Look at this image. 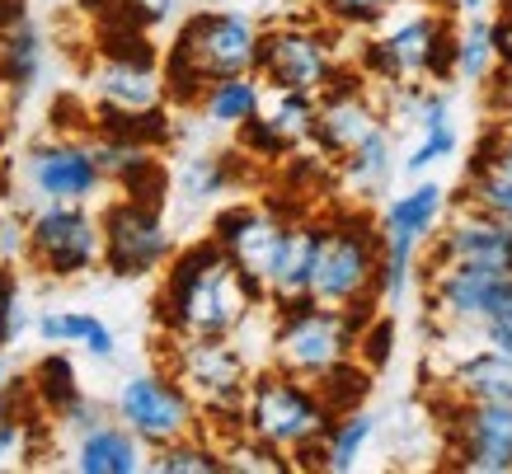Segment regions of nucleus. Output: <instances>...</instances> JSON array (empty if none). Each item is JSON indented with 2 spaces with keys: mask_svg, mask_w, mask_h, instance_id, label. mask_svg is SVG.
<instances>
[{
  "mask_svg": "<svg viewBox=\"0 0 512 474\" xmlns=\"http://www.w3.org/2000/svg\"><path fill=\"white\" fill-rule=\"evenodd\" d=\"M160 273L165 282L156 296V324L165 338H231L264 306V291L221 254L212 235L174 249Z\"/></svg>",
  "mask_w": 512,
  "mask_h": 474,
  "instance_id": "nucleus-1",
  "label": "nucleus"
},
{
  "mask_svg": "<svg viewBox=\"0 0 512 474\" xmlns=\"http://www.w3.org/2000/svg\"><path fill=\"white\" fill-rule=\"evenodd\" d=\"M259 62V24L235 10H198L174 33L170 52L160 62L165 80V104L198 108L207 80L249 76Z\"/></svg>",
  "mask_w": 512,
  "mask_h": 474,
  "instance_id": "nucleus-2",
  "label": "nucleus"
},
{
  "mask_svg": "<svg viewBox=\"0 0 512 474\" xmlns=\"http://www.w3.org/2000/svg\"><path fill=\"white\" fill-rule=\"evenodd\" d=\"M329 423H334V413H329V404L320 399V390L311 381L287 376L278 367L249 376L245 404H240V428L249 437H259L264 446H273L278 456L320 470V437H325Z\"/></svg>",
  "mask_w": 512,
  "mask_h": 474,
  "instance_id": "nucleus-3",
  "label": "nucleus"
},
{
  "mask_svg": "<svg viewBox=\"0 0 512 474\" xmlns=\"http://www.w3.org/2000/svg\"><path fill=\"white\" fill-rule=\"evenodd\" d=\"M381 277V226L362 212H329L320 259L311 273V301L339 310H376Z\"/></svg>",
  "mask_w": 512,
  "mask_h": 474,
  "instance_id": "nucleus-4",
  "label": "nucleus"
},
{
  "mask_svg": "<svg viewBox=\"0 0 512 474\" xmlns=\"http://www.w3.org/2000/svg\"><path fill=\"white\" fill-rule=\"evenodd\" d=\"M372 320V310H339L320 301H292L278 306L273 329V367L301 381H320L334 367L357 357V329Z\"/></svg>",
  "mask_w": 512,
  "mask_h": 474,
  "instance_id": "nucleus-5",
  "label": "nucleus"
},
{
  "mask_svg": "<svg viewBox=\"0 0 512 474\" xmlns=\"http://www.w3.org/2000/svg\"><path fill=\"white\" fill-rule=\"evenodd\" d=\"M165 371L188 390L202 418L240 423V404L249 390V362L231 338H165Z\"/></svg>",
  "mask_w": 512,
  "mask_h": 474,
  "instance_id": "nucleus-6",
  "label": "nucleus"
},
{
  "mask_svg": "<svg viewBox=\"0 0 512 474\" xmlns=\"http://www.w3.org/2000/svg\"><path fill=\"white\" fill-rule=\"evenodd\" d=\"M423 287H428L433 329L475 334V343H480V324H489L512 301V268H494V263H428Z\"/></svg>",
  "mask_w": 512,
  "mask_h": 474,
  "instance_id": "nucleus-7",
  "label": "nucleus"
},
{
  "mask_svg": "<svg viewBox=\"0 0 512 474\" xmlns=\"http://www.w3.org/2000/svg\"><path fill=\"white\" fill-rule=\"evenodd\" d=\"M104 240L99 216L85 202H38V212L24 221V259L47 277H80L99 268Z\"/></svg>",
  "mask_w": 512,
  "mask_h": 474,
  "instance_id": "nucleus-8",
  "label": "nucleus"
},
{
  "mask_svg": "<svg viewBox=\"0 0 512 474\" xmlns=\"http://www.w3.org/2000/svg\"><path fill=\"white\" fill-rule=\"evenodd\" d=\"M339 66L343 57L325 24H273V29H259L254 76L264 80V90L320 94Z\"/></svg>",
  "mask_w": 512,
  "mask_h": 474,
  "instance_id": "nucleus-9",
  "label": "nucleus"
},
{
  "mask_svg": "<svg viewBox=\"0 0 512 474\" xmlns=\"http://www.w3.org/2000/svg\"><path fill=\"white\" fill-rule=\"evenodd\" d=\"M442 212H447V193L437 184H414L404 198L386 202V216H381V277H376L381 301H400L409 291L419 249L433 240Z\"/></svg>",
  "mask_w": 512,
  "mask_h": 474,
  "instance_id": "nucleus-10",
  "label": "nucleus"
},
{
  "mask_svg": "<svg viewBox=\"0 0 512 474\" xmlns=\"http://www.w3.org/2000/svg\"><path fill=\"white\" fill-rule=\"evenodd\" d=\"M113 413H118L123 428L137 432L146 451H156V446H165V442H179V437H188V432H202L198 404L188 399V390L174 381L170 371H141V376H127V381L118 385Z\"/></svg>",
  "mask_w": 512,
  "mask_h": 474,
  "instance_id": "nucleus-11",
  "label": "nucleus"
},
{
  "mask_svg": "<svg viewBox=\"0 0 512 474\" xmlns=\"http://www.w3.org/2000/svg\"><path fill=\"white\" fill-rule=\"evenodd\" d=\"M292 221L296 216L278 212L273 202H231V207H221L217 221H212V240H217V249L254 287L268 291V277L278 268L282 249H287Z\"/></svg>",
  "mask_w": 512,
  "mask_h": 474,
  "instance_id": "nucleus-12",
  "label": "nucleus"
},
{
  "mask_svg": "<svg viewBox=\"0 0 512 474\" xmlns=\"http://www.w3.org/2000/svg\"><path fill=\"white\" fill-rule=\"evenodd\" d=\"M99 240H104L99 263H104L113 277H151V273H160L174 254L170 226H165L160 207L132 202V198H118L104 207V216H99Z\"/></svg>",
  "mask_w": 512,
  "mask_h": 474,
  "instance_id": "nucleus-13",
  "label": "nucleus"
},
{
  "mask_svg": "<svg viewBox=\"0 0 512 474\" xmlns=\"http://www.w3.org/2000/svg\"><path fill=\"white\" fill-rule=\"evenodd\" d=\"M381 127H386V113H381V104L372 99L367 76H362V71L353 76L348 66H339L334 80L315 94L311 146L334 165V160H343L353 146H362V141L372 137V132H381Z\"/></svg>",
  "mask_w": 512,
  "mask_h": 474,
  "instance_id": "nucleus-14",
  "label": "nucleus"
},
{
  "mask_svg": "<svg viewBox=\"0 0 512 474\" xmlns=\"http://www.w3.org/2000/svg\"><path fill=\"white\" fill-rule=\"evenodd\" d=\"M447 460L466 474H512V399H456L447 409Z\"/></svg>",
  "mask_w": 512,
  "mask_h": 474,
  "instance_id": "nucleus-15",
  "label": "nucleus"
},
{
  "mask_svg": "<svg viewBox=\"0 0 512 474\" xmlns=\"http://www.w3.org/2000/svg\"><path fill=\"white\" fill-rule=\"evenodd\" d=\"M19 174L38 202H90L109 184L80 137H47L29 146V155L19 160Z\"/></svg>",
  "mask_w": 512,
  "mask_h": 474,
  "instance_id": "nucleus-16",
  "label": "nucleus"
},
{
  "mask_svg": "<svg viewBox=\"0 0 512 474\" xmlns=\"http://www.w3.org/2000/svg\"><path fill=\"white\" fill-rule=\"evenodd\" d=\"M428 263H494L512 268V226L461 202L447 221H437L428 240Z\"/></svg>",
  "mask_w": 512,
  "mask_h": 474,
  "instance_id": "nucleus-17",
  "label": "nucleus"
},
{
  "mask_svg": "<svg viewBox=\"0 0 512 474\" xmlns=\"http://www.w3.org/2000/svg\"><path fill=\"white\" fill-rule=\"evenodd\" d=\"M94 108H160L165 104V80L160 62H141V57H99L90 71Z\"/></svg>",
  "mask_w": 512,
  "mask_h": 474,
  "instance_id": "nucleus-18",
  "label": "nucleus"
},
{
  "mask_svg": "<svg viewBox=\"0 0 512 474\" xmlns=\"http://www.w3.org/2000/svg\"><path fill=\"white\" fill-rule=\"evenodd\" d=\"M320 240H325V216H296L292 235H287V249H282V259L264 291L273 306H292V301L311 296V273H315V259H320Z\"/></svg>",
  "mask_w": 512,
  "mask_h": 474,
  "instance_id": "nucleus-19",
  "label": "nucleus"
},
{
  "mask_svg": "<svg viewBox=\"0 0 512 474\" xmlns=\"http://www.w3.org/2000/svg\"><path fill=\"white\" fill-rule=\"evenodd\" d=\"M71 465L80 474H137V470H146V446H141V437L132 428L99 418L94 428L76 432Z\"/></svg>",
  "mask_w": 512,
  "mask_h": 474,
  "instance_id": "nucleus-20",
  "label": "nucleus"
},
{
  "mask_svg": "<svg viewBox=\"0 0 512 474\" xmlns=\"http://www.w3.org/2000/svg\"><path fill=\"white\" fill-rule=\"evenodd\" d=\"M451 399H512V357L494 348H475L456 357L447 371Z\"/></svg>",
  "mask_w": 512,
  "mask_h": 474,
  "instance_id": "nucleus-21",
  "label": "nucleus"
},
{
  "mask_svg": "<svg viewBox=\"0 0 512 474\" xmlns=\"http://www.w3.org/2000/svg\"><path fill=\"white\" fill-rule=\"evenodd\" d=\"M202 118L217 127H245L259 108H264V80L254 76H221V80H207V90L198 99Z\"/></svg>",
  "mask_w": 512,
  "mask_h": 474,
  "instance_id": "nucleus-22",
  "label": "nucleus"
},
{
  "mask_svg": "<svg viewBox=\"0 0 512 474\" xmlns=\"http://www.w3.org/2000/svg\"><path fill=\"white\" fill-rule=\"evenodd\" d=\"M38 338L52 343V348L76 343V348H85L90 357H99V362H109L113 352H118L113 329L99 320V315H85V310H52V315H43V320H38Z\"/></svg>",
  "mask_w": 512,
  "mask_h": 474,
  "instance_id": "nucleus-23",
  "label": "nucleus"
},
{
  "mask_svg": "<svg viewBox=\"0 0 512 474\" xmlns=\"http://www.w3.org/2000/svg\"><path fill=\"white\" fill-rule=\"evenodd\" d=\"M90 132H104V137H118V141H137V146H170L174 127H170V108H137V113H127V108H94L90 113Z\"/></svg>",
  "mask_w": 512,
  "mask_h": 474,
  "instance_id": "nucleus-24",
  "label": "nucleus"
},
{
  "mask_svg": "<svg viewBox=\"0 0 512 474\" xmlns=\"http://www.w3.org/2000/svg\"><path fill=\"white\" fill-rule=\"evenodd\" d=\"M43 71V43L33 33L29 19H15L10 29H0V85L24 94Z\"/></svg>",
  "mask_w": 512,
  "mask_h": 474,
  "instance_id": "nucleus-25",
  "label": "nucleus"
},
{
  "mask_svg": "<svg viewBox=\"0 0 512 474\" xmlns=\"http://www.w3.org/2000/svg\"><path fill=\"white\" fill-rule=\"evenodd\" d=\"M339 165V179L348 193H376V188L390 179V169H395V151H390V132L381 127V132H372V137L362 141V146H353V151L343 155V160H334Z\"/></svg>",
  "mask_w": 512,
  "mask_h": 474,
  "instance_id": "nucleus-26",
  "label": "nucleus"
},
{
  "mask_svg": "<svg viewBox=\"0 0 512 474\" xmlns=\"http://www.w3.org/2000/svg\"><path fill=\"white\" fill-rule=\"evenodd\" d=\"M367 442H372V413H362V409L334 413V423H329L325 437H320V470L348 474Z\"/></svg>",
  "mask_w": 512,
  "mask_h": 474,
  "instance_id": "nucleus-27",
  "label": "nucleus"
},
{
  "mask_svg": "<svg viewBox=\"0 0 512 474\" xmlns=\"http://www.w3.org/2000/svg\"><path fill=\"white\" fill-rule=\"evenodd\" d=\"M146 470L156 474H226V460H221V446L207 442L202 432H188L179 442H165L146 456Z\"/></svg>",
  "mask_w": 512,
  "mask_h": 474,
  "instance_id": "nucleus-28",
  "label": "nucleus"
},
{
  "mask_svg": "<svg viewBox=\"0 0 512 474\" xmlns=\"http://www.w3.org/2000/svg\"><path fill=\"white\" fill-rule=\"evenodd\" d=\"M29 395H33V404H38L43 413H52V418L76 404L80 381H76V367H71L66 352H47L43 362L29 371Z\"/></svg>",
  "mask_w": 512,
  "mask_h": 474,
  "instance_id": "nucleus-29",
  "label": "nucleus"
},
{
  "mask_svg": "<svg viewBox=\"0 0 512 474\" xmlns=\"http://www.w3.org/2000/svg\"><path fill=\"white\" fill-rule=\"evenodd\" d=\"M273 132H278L287 146H306L311 141V123H315V94H301V90H264V108H259Z\"/></svg>",
  "mask_w": 512,
  "mask_h": 474,
  "instance_id": "nucleus-30",
  "label": "nucleus"
},
{
  "mask_svg": "<svg viewBox=\"0 0 512 474\" xmlns=\"http://www.w3.org/2000/svg\"><path fill=\"white\" fill-rule=\"evenodd\" d=\"M240 184V165L235 155H198L179 169V193L188 202H207V198H226Z\"/></svg>",
  "mask_w": 512,
  "mask_h": 474,
  "instance_id": "nucleus-31",
  "label": "nucleus"
},
{
  "mask_svg": "<svg viewBox=\"0 0 512 474\" xmlns=\"http://www.w3.org/2000/svg\"><path fill=\"white\" fill-rule=\"evenodd\" d=\"M498 66V47H494V24L480 15H470V24L456 33V76L470 85H489Z\"/></svg>",
  "mask_w": 512,
  "mask_h": 474,
  "instance_id": "nucleus-32",
  "label": "nucleus"
},
{
  "mask_svg": "<svg viewBox=\"0 0 512 474\" xmlns=\"http://www.w3.org/2000/svg\"><path fill=\"white\" fill-rule=\"evenodd\" d=\"M179 0H80V10L94 19V24H132V29H156L174 15Z\"/></svg>",
  "mask_w": 512,
  "mask_h": 474,
  "instance_id": "nucleus-33",
  "label": "nucleus"
},
{
  "mask_svg": "<svg viewBox=\"0 0 512 474\" xmlns=\"http://www.w3.org/2000/svg\"><path fill=\"white\" fill-rule=\"evenodd\" d=\"M315 390H320V399L329 404V413H348L362 404V395H367V385H372V371L362 367V362H343V367H334L329 376H320V381H311Z\"/></svg>",
  "mask_w": 512,
  "mask_h": 474,
  "instance_id": "nucleus-34",
  "label": "nucleus"
},
{
  "mask_svg": "<svg viewBox=\"0 0 512 474\" xmlns=\"http://www.w3.org/2000/svg\"><path fill=\"white\" fill-rule=\"evenodd\" d=\"M315 10L334 29H376L390 10H400V0H315Z\"/></svg>",
  "mask_w": 512,
  "mask_h": 474,
  "instance_id": "nucleus-35",
  "label": "nucleus"
},
{
  "mask_svg": "<svg viewBox=\"0 0 512 474\" xmlns=\"http://www.w3.org/2000/svg\"><path fill=\"white\" fill-rule=\"evenodd\" d=\"M24 324H29V310H24V287L15 277V263H0V352L15 348Z\"/></svg>",
  "mask_w": 512,
  "mask_h": 474,
  "instance_id": "nucleus-36",
  "label": "nucleus"
},
{
  "mask_svg": "<svg viewBox=\"0 0 512 474\" xmlns=\"http://www.w3.org/2000/svg\"><path fill=\"white\" fill-rule=\"evenodd\" d=\"M33 451H38V418L33 413H24V418L0 413V470L24 465Z\"/></svg>",
  "mask_w": 512,
  "mask_h": 474,
  "instance_id": "nucleus-37",
  "label": "nucleus"
},
{
  "mask_svg": "<svg viewBox=\"0 0 512 474\" xmlns=\"http://www.w3.org/2000/svg\"><path fill=\"white\" fill-rule=\"evenodd\" d=\"M470 169H489V174H498V179L512 184V127L498 123L494 132H484V141L475 146V165Z\"/></svg>",
  "mask_w": 512,
  "mask_h": 474,
  "instance_id": "nucleus-38",
  "label": "nucleus"
},
{
  "mask_svg": "<svg viewBox=\"0 0 512 474\" xmlns=\"http://www.w3.org/2000/svg\"><path fill=\"white\" fill-rule=\"evenodd\" d=\"M33 409H38V404H33V395H29V376H15L10 362H5V352H0V413L24 418V413H33Z\"/></svg>",
  "mask_w": 512,
  "mask_h": 474,
  "instance_id": "nucleus-39",
  "label": "nucleus"
},
{
  "mask_svg": "<svg viewBox=\"0 0 512 474\" xmlns=\"http://www.w3.org/2000/svg\"><path fill=\"white\" fill-rule=\"evenodd\" d=\"M480 348H494V352H508L512 357V301L498 310L489 324H480Z\"/></svg>",
  "mask_w": 512,
  "mask_h": 474,
  "instance_id": "nucleus-40",
  "label": "nucleus"
},
{
  "mask_svg": "<svg viewBox=\"0 0 512 474\" xmlns=\"http://www.w3.org/2000/svg\"><path fill=\"white\" fill-rule=\"evenodd\" d=\"M451 5H456V10H466V15H480L489 0H451Z\"/></svg>",
  "mask_w": 512,
  "mask_h": 474,
  "instance_id": "nucleus-41",
  "label": "nucleus"
},
{
  "mask_svg": "<svg viewBox=\"0 0 512 474\" xmlns=\"http://www.w3.org/2000/svg\"><path fill=\"white\" fill-rule=\"evenodd\" d=\"M0 141H5V104H0Z\"/></svg>",
  "mask_w": 512,
  "mask_h": 474,
  "instance_id": "nucleus-42",
  "label": "nucleus"
},
{
  "mask_svg": "<svg viewBox=\"0 0 512 474\" xmlns=\"http://www.w3.org/2000/svg\"><path fill=\"white\" fill-rule=\"evenodd\" d=\"M503 15H512V0H508V5H503Z\"/></svg>",
  "mask_w": 512,
  "mask_h": 474,
  "instance_id": "nucleus-43",
  "label": "nucleus"
},
{
  "mask_svg": "<svg viewBox=\"0 0 512 474\" xmlns=\"http://www.w3.org/2000/svg\"><path fill=\"white\" fill-rule=\"evenodd\" d=\"M498 5H508V0H498Z\"/></svg>",
  "mask_w": 512,
  "mask_h": 474,
  "instance_id": "nucleus-44",
  "label": "nucleus"
}]
</instances>
